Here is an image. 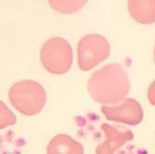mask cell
<instances>
[{
  "label": "cell",
  "instance_id": "6da1fadb",
  "mask_svg": "<svg viewBox=\"0 0 155 154\" xmlns=\"http://www.w3.org/2000/svg\"><path fill=\"white\" fill-rule=\"evenodd\" d=\"M92 99L103 104L123 100L130 90V81L124 68L116 63L108 64L95 72L87 82Z\"/></svg>",
  "mask_w": 155,
  "mask_h": 154
},
{
  "label": "cell",
  "instance_id": "7a4b0ae2",
  "mask_svg": "<svg viewBox=\"0 0 155 154\" xmlns=\"http://www.w3.org/2000/svg\"><path fill=\"white\" fill-rule=\"evenodd\" d=\"M11 105L26 116L37 114L46 103V92L40 84L33 80L16 83L8 93Z\"/></svg>",
  "mask_w": 155,
  "mask_h": 154
},
{
  "label": "cell",
  "instance_id": "3957f363",
  "mask_svg": "<svg viewBox=\"0 0 155 154\" xmlns=\"http://www.w3.org/2000/svg\"><path fill=\"white\" fill-rule=\"evenodd\" d=\"M40 59L43 67L53 74L67 73L73 63V49L61 37H52L42 46Z\"/></svg>",
  "mask_w": 155,
  "mask_h": 154
},
{
  "label": "cell",
  "instance_id": "277c9868",
  "mask_svg": "<svg viewBox=\"0 0 155 154\" xmlns=\"http://www.w3.org/2000/svg\"><path fill=\"white\" fill-rule=\"evenodd\" d=\"M110 48L107 39L97 34L82 37L77 46V61L82 71H89L105 61Z\"/></svg>",
  "mask_w": 155,
  "mask_h": 154
},
{
  "label": "cell",
  "instance_id": "5b68a950",
  "mask_svg": "<svg viewBox=\"0 0 155 154\" xmlns=\"http://www.w3.org/2000/svg\"><path fill=\"white\" fill-rule=\"evenodd\" d=\"M101 111L110 121L124 123L136 125L142 121L143 110L140 104L133 100L126 99L122 104L117 106H103Z\"/></svg>",
  "mask_w": 155,
  "mask_h": 154
},
{
  "label": "cell",
  "instance_id": "8992f818",
  "mask_svg": "<svg viewBox=\"0 0 155 154\" xmlns=\"http://www.w3.org/2000/svg\"><path fill=\"white\" fill-rule=\"evenodd\" d=\"M102 130L106 136V140L98 146L96 154H114L125 142L133 139V134L130 130L124 127H115L104 123Z\"/></svg>",
  "mask_w": 155,
  "mask_h": 154
},
{
  "label": "cell",
  "instance_id": "52a82bcc",
  "mask_svg": "<svg viewBox=\"0 0 155 154\" xmlns=\"http://www.w3.org/2000/svg\"><path fill=\"white\" fill-rule=\"evenodd\" d=\"M127 8L137 22L145 25L155 22V0H128Z\"/></svg>",
  "mask_w": 155,
  "mask_h": 154
},
{
  "label": "cell",
  "instance_id": "ba28073f",
  "mask_svg": "<svg viewBox=\"0 0 155 154\" xmlns=\"http://www.w3.org/2000/svg\"><path fill=\"white\" fill-rule=\"evenodd\" d=\"M48 154H84L82 145L68 135H58L48 145Z\"/></svg>",
  "mask_w": 155,
  "mask_h": 154
},
{
  "label": "cell",
  "instance_id": "9c48e42d",
  "mask_svg": "<svg viewBox=\"0 0 155 154\" xmlns=\"http://www.w3.org/2000/svg\"><path fill=\"white\" fill-rule=\"evenodd\" d=\"M87 0H48L51 8L61 14L75 13L82 9Z\"/></svg>",
  "mask_w": 155,
  "mask_h": 154
},
{
  "label": "cell",
  "instance_id": "30bf717a",
  "mask_svg": "<svg viewBox=\"0 0 155 154\" xmlns=\"http://www.w3.org/2000/svg\"><path fill=\"white\" fill-rule=\"evenodd\" d=\"M0 121H1L0 122L1 123V124H0L1 129L15 123L16 122V117L12 114V113L8 110L7 106H5L3 102H1V120Z\"/></svg>",
  "mask_w": 155,
  "mask_h": 154
},
{
  "label": "cell",
  "instance_id": "8fae6325",
  "mask_svg": "<svg viewBox=\"0 0 155 154\" xmlns=\"http://www.w3.org/2000/svg\"><path fill=\"white\" fill-rule=\"evenodd\" d=\"M148 99L149 101L153 106H155V81L151 83V85L148 89Z\"/></svg>",
  "mask_w": 155,
  "mask_h": 154
},
{
  "label": "cell",
  "instance_id": "7c38bea8",
  "mask_svg": "<svg viewBox=\"0 0 155 154\" xmlns=\"http://www.w3.org/2000/svg\"><path fill=\"white\" fill-rule=\"evenodd\" d=\"M153 58H154V61H155V48H154V52H153Z\"/></svg>",
  "mask_w": 155,
  "mask_h": 154
}]
</instances>
